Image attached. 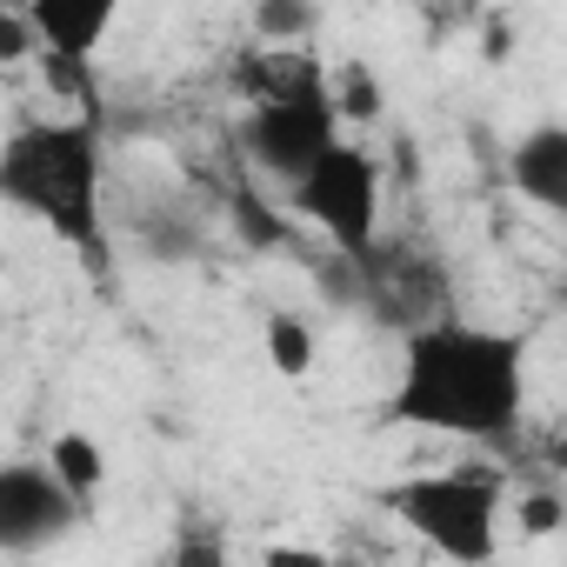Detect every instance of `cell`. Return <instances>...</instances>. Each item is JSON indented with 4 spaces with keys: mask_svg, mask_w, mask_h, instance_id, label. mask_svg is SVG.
Wrapping results in <instances>:
<instances>
[{
    "mask_svg": "<svg viewBox=\"0 0 567 567\" xmlns=\"http://www.w3.org/2000/svg\"><path fill=\"white\" fill-rule=\"evenodd\" d=\"M527 354L534 341L520 328H481V321H427L401 334V374L381 401L388 427L514 447L527 414Z\"/></svg>",
    "mask_w": 567,
    "mask_h": 567,
    "instance_id": "1",
    "label": "cell"
},
{
    "mask_svg": "<svg viewBox=\"0 0 567 567\" xmlns=\"http://www.w3.org/2000/svg\"><path fill=\"white\" fill-rule=\"evenodd\" d=\"M101 181H107V154H101V114H68V121H21L0 141V200L14 214L41 220L61 247L101 260Z\"/></svg>",
    "mask_w": 567,
    "mask_h": 567,
    "instance_id": "2",
    "label": "cell"
},
{
    "mask_svg": "<svg viewBox=\"0 0 567 567\" xmlns=\"http://www.w3.org/2000/svg\"><path fill=\"white\" fill-rule=\"evenodd\" d=\"M240 87H247V121H240V154L267 181L301 187L348 134H341V101L334 81L315 61H274L240 54Z\"/></svg>",
    "mask_w": 567,
    "mask_h": 567,
    "instance_id": "3",
    "label": "cell"
},
{
    "mask_svg": "<svg viewBox=\"0 0 567 567\" xmlns=\"http://www.w3.org/2000/svg\"><path fill=\"white\" fill-rule=\"evenodd\" d=\"M381 514H394L408 534H421L454 567H494L501 560V514H507V474L487 461H461L441 474L388 481Z\"/></svg>",
    "mask_w": 567,
    "mask_h": 567,
    "instance_id": "4",
    "label": "cell"
},
{
    "mask_svg": "<svg viewBox=\"0 0 567 567\" xmlns=\"http://www.w3.org/2000/svg\"><path fill=\"white\" fill-rule=\"evenodd\" d=\"M295 194V207L334 240V254L341 260H374V247H381V161H374V147H361V141H341L301 187H288Z\"/></svg>",
    "mask_w": 567,
    "mask_h": 567,
    "instance_id": "5",
    "label": "cell"
},
{
    "mask_svg": "<svg viewBox=\"0 0 567 567\" xmlns=\"http://www.w3.org/2000/svg\"><path fill=\"white\" fill-rule=\"evenodd\" d=\"M87 520L94 514L61 487V474L48 461H8V467H0V547H8V554L61 547Z\"/></svg>",
    "mask_w": 567,
    "mask_h": 567,
    "instance_id": "6",
    "label": "cell"
},
{
    "mask_svg": "<svg viewBox=\"0 0 567 567\" xmlns=\"http://www.w3.org/2000/svg\"><path fill=\"white\" fill-rule=\"evenodd\" d=\"M28 21L41 34V68L54 94H74L94 107V48L114 28V0H28Z\"/></svg>",
    "mask_w": 567,
    "mask_h": 567,
    "instance_id": "7",
    "label": "cell"
},
{
    "mask_svg": "<svg viewBox=\"0 0 567 567\" xmlns=\"http://www.w3.org/2000/svg\"><path fill=\"white\" fill-rule=\"evenodd\" d=\"M507 181L540 214L567 220V121H540L507 147Z\"/></svg>",
    "mask_w": 567,
    "mask_h": 567,
    "instance_id": "8",
    "label": "cell"
},
{
    "mask_svg": "<svg viewBox=\"0 0 567 567\" xmlns=\"http://www.w3.org/2000/svg\"><path fill=\"white\" fill-rule=\"evenodd\" d=\"M48 467L61 474V487L94 514L101 507V487H107V454H101V441L94 434H81V427H68V434H54V447H48Z\"/></svg>",
    "mask_w": 567,
    "mask_h": 567,
    "instance_id": "9",
    "label": "cell"
},
{
    "mask_svg": "<svg viewBox=\"0 0 567 567\" xmlns=\"http://www.w3.org/2000/svg\"><path fill=\"white\" fill-rule=\"evenodd\" d=\"M260 348H267V368H274L280 381H308V368H315V354H321V341H315V328H308L301 315H267Z\"/></svg>",
    "mask_w": 567,
    "mask_h": 567,
    "instance_id": "10",
    "label": "cell"
},
{
    "mask_svg": "<svg viewBox=\"0 0 567 567\" xmlns=\"http://www.w3.org/2000/svg\"><path fill=\"white\" fill-rule=\"evenodd\" d=\"M167 567H227V534L207 520H187L167 547Z\"/></svg>",
    "mask_w": 567,
    "mask_h": 567,
    "instance_id": "11",
    "label": "cell"
},
{
    "mask_svg": "<svg viewBox=\"0 0 567 567\" xmlns=\"http://www.w3.org/2000/svg\"><path fill=\"white\" fill-rule=\"evenodd\" d=\"M234 227H240L247 247H280V240H288V220H274V207H260L247 187L234 194Z\"/></svg>",
    "mask_w": 567,
    "mask_h": 567,
    "instance_id": "12",
    "label": "cell"
},
{
    "mask_svg": "<svg viewBox=\"0 0 567 567\" xmlns=\"http://www.w3.org/2000/svg\"><path fill=\"white\" fill-rule=\"evenodd\" d=\"M334 101H341V114H354V121H374L388 94H381V81H374L361 61H354V68H341V81H334Z\"/></svg>",
    "mask_w": 567,
    "mask_h": 567,
    "instance_id": "13",
    "label": "cell"
},
{
    "mask_svg": "<svg viewBox=\"0 0 567 567\" xmlns=\"http://www.w3.org/2000/svg\"><path fill=\"white\" fill-rule=\"evenodd\" d=\"M514 520H520V534H527V540H547V534L567 520V507H560V494H527V501L514 507Z\"/></svg>",
    "mask_w": 567,
    "mask_h": 567,
    "instance_id": "14",
    "label": "cell"
},
{
    "mask_svg": "<svg viewBox=\"0 0 567 567\" xmlns=\"http://www.w3.org/2000/svg\"><path fill=\"white\" fill-rule=\"evenodd\" d=\"M308 28H315L308 8H254V34H267V41H288V34H308Z\"/></svg>",
    "mask_w": 567,
    "mask_h": 567,
    "instance_id": "15",
    "label": "cell"
},
{
    "mask_svg": "<svg viewBox=\"0 0 567 567\" xmlns=\"http://www.w3.org/2000/svg\"><path fill=\"white\" fill-rule=\"evenodd\" d=\"M260 567H334L321 547H301V540H274L267 554H260Z\"/></svg>",
    "mask_w": 567,
    "mask_h": 567,
    "instance_id": "16",
    "label": "cell"
},
{
    "mask_svg": "<svg viewBox=\"0 0 567 567\" xmlns=\"http://www.w3.org/2000/svg\"><path fill=\"white\" fill-rule=\"evenodd\" d=\"M540 461H547V467H554V474H560V481H567V434H554V441H547V447H540Z\"/></svg>",
    "mask_w": 567,
    "mask_h": 567,
    "instance_id": "17",
    "label": "cell"
},
{
    "mask_svg": "<svg viewBox=\"0 0 567 567\" xmlns=\"http://www.w3.org/2000/svg\"><path fill=\"white\" fill-rule=\"evenodd\" d=\"M560 308H567V280H560Z\"/></svg>",
    "mask_w": 567,
    "mask_h": 567,
    "instance_id": "18",
    "label": "cell"
}]
</instances>
